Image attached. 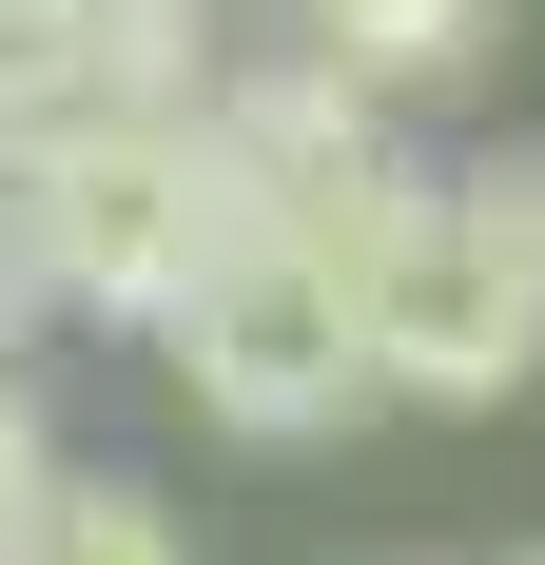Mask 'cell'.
Returning <instances> with one entry per match:
<instances>
[{
	"label": "cell",
	"mask_w": 545,
	"mask_h": 565,
	"mask_svg": "<svg viewBox=\"0 0 545 565\" xmlns=\"http://www.w3.org/2000/svg\"><path fill=\"white\" fill-rule=\"evenodd\" d=\"M78 20V117H195L254 0H58Z\"/></svg>",
	"instance_id": "obj_5"
},
{
	"label": "cell",
	"mask_w": 545,
	"mask_h": 565,
	"mask_svg": "<svg viewBox=\"0 0 545 565\" xmlns=\"http://www.w3.org/2000/svg\"><path fill=\"white\" fill-rule=\"evenodd\" d=\"M0 565H195V508H175L157 468H98V449H58L40 526H20Z\"/></svg>",
	"instance_id": "obj_6"
},
{
	"label": "cell",
	"mask_w": 545,
	"mask_h": 565,
	"mask_svg": "<svg viewBox=\"0 0 545 565\" xmlns=\"http://www.w3.org/2000/svg\"><path fill=\"white\" fill-rule=\"evenodd\" d=\"M40 117H78V20L58 0H0V137H40Z\"/></svg>",
	"instance_id": "obj_7"
},
{
	"label": "cell",
	"mask_w": 545,
	"mask_h": 565,
	"mask_svg": "<svg viewBox=\"0 0 545 565\" xmlns=\"http://www.w3.org/2000/svg\"><path fill=\"white\" fill-rule=\"evenodd\" d=\"M371 391L389 409H526L545 391V137L429 157L409 234L371 254Z\"/></svg>",
	"instance_id": "obj_2"
},
{
	"label": "cell",
	"mask_w": 545,
	"mask_h": 565,
	"mask_svg": "<svg viewBox=\"0 0 545 565\" xmlns=\"http://www.w3.org/2000/svg\"><path fill=\"white\" fill-rule=\"evenodd\" d=\"M58 292H40V234H20V175H0V351H40Z\"/></svg>",
	"instance_id": "obj_9"
},
{
	"label": "cell",
	"mask_w": 545,
	"mask_h": 565,
	"mask_svg": "<svg viewBox=\"0 0 545 565\" xmlns=\"http://www.w3.org/2000/svg\"><path fill=\"white\" fill-rule=\"evenodd\" d=\"M175 409L215 429V449H331L371 391V292L331 274V254H292V234H234L215 274L175 292V332H157Z\"/></svg>",
	"instance_id": "obj_3"
},
{
	"label": "cell",
	"mask_w": 545,
	"mask_h": 565,
	"mask_svg": "<svg viewBox=\"0 0 545 565\" xmlns=\"http://www.w3.org/2000/svg\"><path fill=\"white\" fill-rule=\"evenodd\" d=\"M0 175H20V234H40L58 332H137V351H157L175 292L254 234V195H234V157L195 117H40V137H0Z\"/></svg>",
	"instance_id": "obj_1"
},
{
	"label": "cell",
	"mask_w": 545,
	"mask_h": 565,
	"mask_svg": "<svg viewBox=\"0 0 545 565\" xmlns=\"http://www.w3.org/2000/svg\"><path fill=\"white\" fill-rule=\"evenodd\" d=\"M272 40H312L351 98L389 117H429V98H488V58H506V0H272Z\"/></svg>",
	"instance_id": "obj_4"
},
{
	"label": "cell",
	"mask_w": 545,
	"mask_h": 565,
	"mask_svg": "<svg viewBox=\"0 0 545 565\" xmlns=\"http://www.w3.org/2000/svg\"><path fill=\"white\" fill-rule=\"evenodd\" d=\"M40 488H58V409H40V371L0 351V546L40 526Z\"/></svg>",
	"instance_id": "obj_8"
},
{
	"label": "cell",
	"mask_w": 545,
	"mask_h": 565,
	"mask_svg": "<svg viewBox=\"0 0 545 565\" xmlns=\"http://www.w3.org/2000/svg\"><path fill=\"white\" fill-rule=\"evenodd\" d=\"M506 565H545V546H506Z\"/></svg>",
	"instance_id": "obj_10"
}]
</instances>
